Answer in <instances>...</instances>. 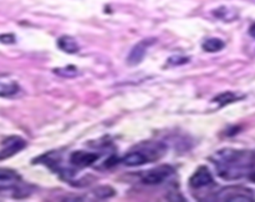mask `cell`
<instances>
[{
    "label": "cell",
    "mask_w": 255,
    "mask_h": 202,
    "mask_svg": "<svg viewBox=\"0 0 255 202\" xmlns=\"http://www.w3.org/2000/svg\"><path fill=\"white\" fill-rule=\"evenodd\" d=\"M190 61V57H182V56H170L168 59L170 65H183Z\"/></svg>",
    "instance_id": "17"
},
{
    "label": "cell",
    "mask_w": 255,
    "mask_h": 202,
    "mask_svg": "<svg viewBox=\"0 0 255 202\" xmlns=\"http://www.w3.org/2000/svg\"><path fill=\"white\" fill-rule=\"evenodd\" d=\"M99 160V155L95 152H90V151H74L70 156V162L71 165H74L75 167H79V169H84V167H88L92 164Z\"/></svg>",
    "instance_id": "8"
},
{
    "label": "cell",
    "mask_w": 255,
    "mask_h": 202,
    "mask_svg": "<svg viewBox=\"0 0 255 202\" xmlns=\"http://www.w3.org/2000/svg\"><path fill=\"white\" fill-rule=\"evenodd\" d=\"M19 181V175L10 169H0V190L13 189Z\"/></svg>",
    "instance_id": "9"
},
{
    "label": "cell",
    "mask_w": 255,
    "mask_h": 202,
    "mask_svg": "<svg viewBox=\"0 0 255 202\" xmlns=\"http://www.w3.org/2000/svg\"><path fill=\"white\" fill-rule=\"evenodd\" d=\"M224 41L218 38L207 39L203 44H202V49L207 52H218L222 49H224Z\"/></svg>",
    "instance_id": "11"
},
{
    "label": "cell",
    "mask_w": 255,
    "mask_h": 202,
    "mask_svg": "<svg viewBox=\"0 0 255 202\" xmlns=\"http://www.w3.org/2000/svg\"><path fill=\"white\" fill-rule=\"evenodd\" d=\"M214 183L213 176H212L211 171L207 169L206 166L198 167L197 171L191 176L190 178V186L193 190H199L202 187H207Z\"/></svg>",
    "instance_id": "7"
},
{
    "label": "cell",
    "mask_w": 255,
    "mask_h": 202,
    "mask_svg": "<svg viewBox=\"0 0 255 202\" xmlns=\"http://www.w3.org/2000/svg\"><path fill=\"white\" fill-rule=\"evenodd\" d=\"M26 146V141L19 136H11L8 137L3 141V149L0 150V160H5V158L14 156L19 151Z\"/></svg>",
    "instance_id": "6"
},
{
    "label": "cell",
    "mask_w": 255,
    "mask_h": 202,
    "mask_svg": "<svg viewBox=\"0 0 255 202\" xmlns=\"http://www.w3.org/2000/svg\"><path fill=\"white\" fill-rule=\"evenodd\" d=\"M0 43H3V44H14L15 36L13 34H3V35H0Z\"/></svg>",
    "instance_id": "18"
},
{
    "label": "cell",
    "mask_w": 255,
    "mask_h": 202,
    "mask_svg": "<svg viewBox=\"0 0 255 202\" xmlns=\"http://www.w3.org/2000/svg\"><path fill=\"white\" fill-rule=\"evenodd\" d=\"M166 153V146L161 142H145L137 150L131 151L124 158V162L128 167H137L153 162Z\"/></svg>",
    "instance_id": "2"
},
{
    "label": "cell",
    "mask_w": 255,
    "mask_h": 202,
    "mask_svg": "<svg viewBox=\"0 0 255 202\" xmlns=\"http://www.w3.org/2000/svg\"><path fill=\"white\" fill-rule=\"evenodd\" d=\"M54 73L61 77H67V79H70V77L76 76V75L79 74V70H77L76 66L69 65V66H65V68L54 69Z\"/></svg>",
    "instance_id": "15"
},
{
    "label": "cell",
    "mask_w": 255,
    "mask_h": 202,
    "mask_svg": "<svg viewBox=\"0 0 255 202\" xmlns=\"http://www.w3.org/2000/svg\"><path fill=\"white\" fill-rule=\"evenodd\" d=\"M214 201L228 202H253L254 194L250 189L241 186H229L218 191L214 196Z\"/></svg>",
    "instance_id": "3"
},
{
    "label": "cell",
    "mask_w": 255,
    "mask_h": 202,
    "mask_svg": "<svg viewBox=\"0 0 255 202\" xmlns=\"http://www.w3.org/2000/svg\"><path fill=\"white\" fill-rule=\"evenodd\" d=\"M59 49L64 52H67V54H76L80 50L79 44L77 41L75 40V38L70 35H63L58 39V43H56Z\"/></svg>",
    "instance_id": "10"
},
{
    "label": "cell",
    "mask_w": 255,
    "mask_h": 202,
    "mask_svg": "<svg viewBox=\"0 0 255 202\" xmlns=\"http://www.w3.org/2000/svg\"><path fill=\"white\" fill-rule=\"evenodd\" d=\"M19 91V86L17 82H0V96L3 98H10Z\"/></svg>",
    "instance_id": "12"
},
{
    "label": "cell",
    "mask_w": 255,
    "mask_h": 202,
    "mask_svg": "<svg viewBox=\"0 0 255 202\" xmlns=\"http://www.w3.org/2000/svg\"><path fill=\"white\" fill-rule=\"evenodd\" d=\"M213 14L217 18L222 19L223 22H233V20L236 18V15H238L235 11L232 10V9L225 8V6H222V8L217 9V10L214 11Z\"/></svg>",
    "instance_id": "13"
},
{
    "label": "cell",
    "mask_w": 255,
    "mask_h": 202,
    "mask_svg": "<svg viewBox=\"0 0 255 202\" xmlns=\"http://www.w3.org/2000/svg\"><path fill=\"white\" fill-rule=\"evenodd\" d=\"M219 177L227 181L247 177L255 166V153L248 150L223 149L211 156Z\"/></svg>",
    "instance_id": "1"
},
{
    "label": "cell",
    "mask_w": 255,
    "mask_h": 202,
    "mask_svg": "<svg viewBox=\"0 0 255 202\" xmlns=\"http://www.w3.org/2000/svg\"><path fill=\"white\" fill-rule=\"evenodd\" d=\"M156 40L157 39L154 38H149V39H143V40H141L140 43H137L135 47L132 48L128 56H127V64H128L129 66L140 65V64L143 61V59H145L149 48L152 47V45L156 43Z\"/></svg>",
    "instance_id": "5"
},
{
    "label": "cell",
    "mask_w": 255,
    "mask_h": 202,
    "mask_svg": "<svg viewBox=\"0 0 255 202\" xmlns=\"http://www.w3.org/2000/svg\"><path fill=\"white\" fill-rule=\"evenodd\" d=\"M249 35L252 36V38L255 39V24H253L252 26H250V29H249Z\"/></svg>",
    "instance_id": "19"
},
{
    "label": "cell",
    "mask_w": 255,
    "mask_h": 202,
    "mask_svg": "<svg viewBox=\"0 0 255 202\" xmlns=\"http://www.w3.org/2000/svg\"><path fill=\"white\" fill-rule=\"evenodd\" d=\"M95 195L97 196V199H101V200H106V199H110V197L115 196V191H113L112 187L110 186H100L97 189H95Z\"/></svg>",
    "instance_id": "16"
},
{
    "label": "cell",
    "mask_w": 255,
    "mask_h": 202,
    "mask_svg": "<svg viewBox=\"0 0 255 202\" xmlns=\"http://www.w3.org/2000/svg\"><path fill=\"white\" fill-rule=\"evenodd\" d=\"M238 100V96L235 95L232 91H227V93H223L220 95H218L217 98H214L213 101L214 102H218L219 106H225V105L231 104V102H234V101Z\"/></svg>",
    "instance_id": "14"
},
{
    "label": "cell",
    "mask_w": 255,
    "mask_h": 202,
    "mask_svg": "<svg viewBox=\"0 0 255 202\" xmlns=\"http://www.w3.org/2000/svg\"><path fill=\"white\" fill-rule=\"evenodd\" d=\"M173 174H174L173 167L168 166V165H162V166L152 169L147 172H143L141 180L146 185H159L165 180H167L170 176H172Z\"/></svg>",
    "instance_id": "4"
}]
</instances>
